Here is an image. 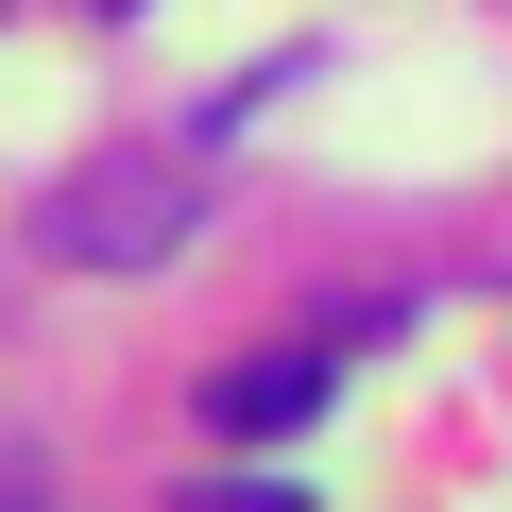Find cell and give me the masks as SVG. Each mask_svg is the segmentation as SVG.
<instances>
[{
  "instance_id": "obj_1",
  "label": "cell",
  "mask_w": 512,
  "mask_h": 512,
  "mask_svg": "<svg viewBox=\"0 0 512 512\" xmlns=\"http://www.w3.org/2000/svg\"><path fill=\"white\" fill-rule=\"evenodd\" d=\"M188 239V188L171 171H120V188H69L52 205V256H171Z\"/></svg>"
},
{
  "instance_id": "obj_2",
  "label": "cell",
  "mask_w": 512,
  "mask_h": 512,
  "mask_svg": "<svg viewBox=\"0 0 512 512\" xmlns=\"http://www.w3.org/2000/svg\"><path fill=\"white\" fill-rule=\"evenodd\" d=\"M308 410H325V342H291V359H239V376L205 393V427H222V444H256V427H308Z\"/></svg>"
}]
</instances>
